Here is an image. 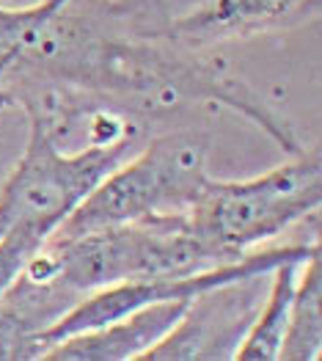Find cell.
<instances>
[{
  "label": "cell",
  "instance_id": "obj_11",
  "mask_svg": "<svg viewBox=\"0 0 322 361\" xmlns=\"http://www.w3.org/2000/svg\"><path fill=\"white\" fill-rule=\"evenodd\" d=\"M0 78H3V69H0Z\"/></svg>",
  "mask_w": 322,
  "mask_h": 361
},
{
  "label": "cell",
  "instance_id": "obj_3",
  "mask_svg": "<svg viewBox=\"0 0 322 361\" xmlns=\"http://www.w3.org/2000/svg\"><path fill=\"white\" fill-rule=\"evenodd\" d=\"M25 154L0 188V238L17 224H44L53 232L86 193L127 160L135 135L113 144H91L80 152H61L50 124L30 111Z\"/></svg>",
  "mask_w": 322,
  "mask_h": 361
},
{
  "label": "cell",
  "instance_id": "obj_5",
  "mask_svg": "<svg viewBox=\"0 0 322 361\" xmlns=\"http://www.w3.org/2000/svg\"><path fill=\"white\" fill-rule=\"evenodd\" d=\"M187 303H151L97 329L63 336L44 350L42 361H138L179 323Z\"/></svg>",
  "mask_w": 322,
  "mask_h": 361
},
{
  "label": "cell",
  "instance_id": "obj_1",
  "mask_svg": "<svg viewBox=\"0 0 322 361\" xmlns=\"http://www.w3.org/2000/svg\"><path fill=\"white\" fill-rule=\"evenodd\" d=\"M292 157L254 180H206L204 190L187 210V224L223 262H235L242 254L262 248L320 207V149L311 147Z\"/></svg>",
  "mask_w": 322,
  "mask_h": 361
},
{
  "label": "cell",
  "instance_id": "obj_2",
  "mask_svg": "<svg viewBox=\"0 0 322 361\" xmlns=\"http://www.w3.org/2000/svg\"><path fill=\"white\" fill-rule=\"evenodd\" d=\"M209 141L196 133L154 138L132 160H121L63 218L53 238H75L108 226L135 224L157 215L187 212L206 180Z\"/></svg>",
  "mask_w": 322,
  "mask_h": 361
},
{
  "label": "cell",
  "instance_id": "obj_10",
  "mask_svg": "<svg viewBox=\"0 0 322 361\" xmlns=\"http://www.w3.org/2000/svg\"><path fill=\"white\" fill-rule=\"evenodd\" d=\"M63 3H69V0H39L36 6H30L36 14H50V11H56V8H61Z\"/></svg>",
  "mask_w": 322,
  "mask_h": 361
},
{
  "label": "cell",
  "instance_id": "obj_9",
  "mask_svg": "<svg viewBox=\"0 0 322 361\" xmlns=\"http://www.w3.org/2000/svg\"><path fill=\"white\" fill-rule=\"evenodd\" d=\"M53 238V229L44 224H17L0 238V298L8 293V287L23 276L30 259L44 248V243Z\"/></svg>",
  "mask_w": 322,
  "mask_h": 361
},
{
  "label": "cell",
  "instance_id": "obj_4",
  "mask_svg": "<svg viewBox=\"0 0 322 361\" xmlns=\"http://www.w3.org/2000/svg\"><path fill=\"white\" fill-rule=\"evenodd\" d=\"M270 273H254L226 284H215L193 295L179 323L138 361L235 359L242 336L251 329L264 301Z\"/></svg>",
  "mask_w": 322,
  "mask_h": 361
},
{
  "label": "cell",
  "instance_id": "obj_6",
  "mask_svg": "<svg viewBox=\"0 0 322 361\" xmlns=\"http://www.w3.org/2000/svg\"><path fill=\"white\" fill-rule=\"evenodd\" d=\"M309 0H209L199 11L174 20L171 33L187 47H206L229 36H254L278 28L306 8Z\"/></svg>",
  "mask_w": 322,
  "mask_h": 361
},
{
  "label": "cell",
  "instance_id": "obj_7",
  "mask_svg": "<svg viewBox=\"0 0 322 361\" xmlns=\"http://www.w3.org/2000/svg\"><path fill=\"white\" fill-rule=\"evenodd\" d=\"M306 259L309 257H290L273 268L264 301L254 317V323H251V329L245 331L240 348H237L235 361H278V350H281V342L287 334L297 271Z\"/></svg>",
  "mask_w": 322,
  "mask_h": 361
},
{
  "label": "cell",
  "instance_id": "obj_8",
  "mask_svg": "<svg viewBox=\"0 0 322 361\" xmlns=\"http://www.w3.org/2000/svg\"><path fill=\"white\" fill-rule=\"evenodd\" d=\"M303 276L295 281L287 334L278 350V361H320L322 359V273L320 254L309 257Z\"/></svg>",
  "mask_w": 322,
  "mask_h": 361
}]
</instances>
